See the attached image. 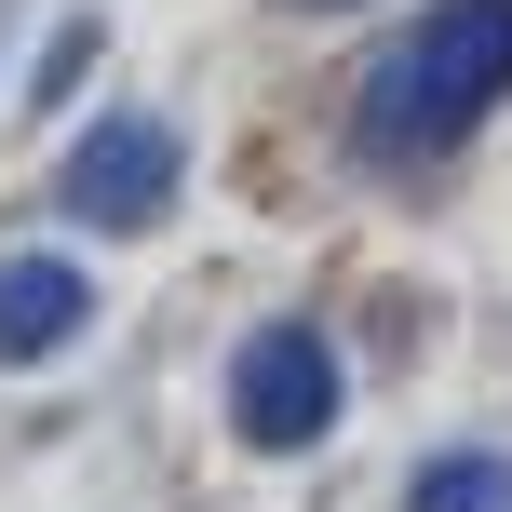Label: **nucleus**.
I'll return each mask as SVG.
<instances>
[{"mask_svg": "<svg viewBox=\"0 0 512 512\" xmlns=\"http://www.w3.org/2000/svg\"><path fill=\"white\" fill-rule=\"evenodd\" d=\"M499 95H512V0H432L405 41L364 54L351 149L378 162V176H418V162H445Z\"/></svg>", "mask_w": 512, "mask_h": 512, "instance_id": "f257e3e1", "label": "nucleus"}, {"mask_svg": "<svg viewBox=\"0 0 512 512\" xmlns=\"http://www.w3.org/2000/svg\"><path fill=\"white\" fill-rule=\"evenodd\" d=\"M176 189H189V149H176V122H149V108H108V122H81V149L54 162V203L81 216V230H162L176 216Z\"/></svg>", "mask_w": 512, "mask_h": 512, "instance_id": "f03ea898", "label": "nucleus"}, {"mask_svg": "<svg viewBox=\"0 0 512 512\" xmlns=\"http://www.w3.org/2000/svg\"><path fill=\"white\" fill-rule=\"evenodd\" d=\"M337 405H351V378H337V337H324V324H256V337H243V364H230V432L256 445V459L324 445Z\"/></svg>", "mask_w": 512, "mask_h": 512, "instance_id": "7ed1b4c3", "label": "nucleus"}, {"mask_svg": "<svg viewBox=\"0 0 512 512\" xmlns=\"http://www.w3.org/2000/svg\"><path fill=\"white\" fill-rule=\"evenodd\" d=\"M95 324V270L68 256H0V364H41Z\"/></svg>", "mask_w": 512, "mask_h": 512, "instance_id": "20e7f679", "label": "nucleus"}, {"mask_svg": "<svg viewBox=\"0 0 512 512\" xmlns=\"http://www.w3.org/2000/svg\"><path fill=\"white\" fill-rule=\"evenodd\" d=\"M405 512H512V459L499 445H445V459H418Z\"/></svg>", "mask_w": 512, "mask_h": 512, "instance_id": "39448f33", "label": "nucleus"}, {"mask_svg": "<svg viewBox=\"0 0 512 512\" xmlns=\"http://www.w3.org/2000/svg\"><path fill=\"white\" fill-rule=\"evenodd\" d=\"M81 68H95V14H68V27H54V54H41V95H68Z\"/></svg>", "mask_w": 512, "mask_h": 512, "instance_id": "423d86ee", "label": "nucleus"}]
</instances>
